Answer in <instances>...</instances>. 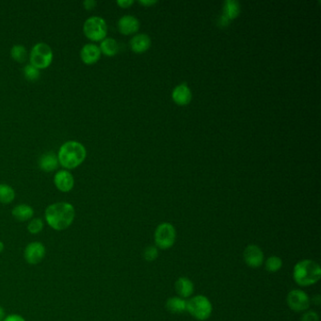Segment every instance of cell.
I'll return each instance as SVG.
<instances>
[{
	"label": "cell",
	"mask_w": 321,
	"mask_h": 321,
	"mask_svg": "<svg viewBox=\"0 0 321 321\" xmlns=\"http://www.w3.org/2000/svg\"><path fill=\"white\" fill-rule=\"evenodd\" d=\"M144 259L148 262H153L158 256V250L155 246H148L143 252Z\"/></svg>",
	"instance_id": "obj_27"
},
{
	"label": "cell",
	"mask_w": 321,
	"mask_h": 321,
	"mask_svg": "<svg viewBox=\"0 0 321 321\" xmlns=\"http://www.w3.org/2000/svg\"><path fill=\"white\" fill-rule=\"evenodd\" d=\"M175 289L180 298H190L193 294L194 285L192 281L186 277H180L175 283Z\"/></svg>",
	"instance_id": "obj_19"
},
{
	"label": "cell",
	"mask_w": 321,
	"mask_h": 321,
	"mask_svg": "<svg viewBox=\"0 0 321 321\" xmlns=\"http://www.w3.org/2000/svg\"><path fill=\"white\" fill-rule=\"evenodd\" d=\"M83 33L93 42H101L108 33V25L105 20L98 16H92L87 19L83 25Z\"/></svg>",
	"instance_id": "obj_6"
},
{
	"label": "cell",
	"mask_w": 321,
	"mask_h": 321,
	"mask_svg": "<svg viewBox=\"0 0 321 321\" xmlns=\"http://www.w3.org/2000/svg\"><path fill=\"white\" fill-rule=\"evenodd\" d=\"M101 54H104L105 56H115L119 51V44L117 41L112 38H105L103 41H101V44L99 46Z\"/></svg>",
	"instance_id": "obj_20"
},
{
	"label": "cell",
	"mask_w": 321,
	"mask_h": 321,
	"mask_svg": "<svg viewBox=\"0 0 321 321\" xmlns=\"http://www.w3.org/2000/svg\"><path fill=\"white\" fill-rule=\"evenodd\" d=\"M28 51L25 48L24 45L22 44H15L13 45L11 49V57L13 58V61H15L19 63H23L28 59Z\"/></svg>",
	"instance_id": "obj_23"
},
{
	"label": "cell",
	"mask_w": 321,
	"mask_h": 321,
	"mask_svg": "<svg viewBox=\"0 0 321 321\" xmlns=\"http://www.w3.org/2000/svg\"><path fill=\"white\" fill-rule=\"evenodd\" d=\"M3 321H25V319L22 315L13 314V315L6 316V317L3 319Z\"/></svg>",
	"instance_id": "obj_30"
},
{
	"label": "cell",
	"mask_w": 321,
	"mask_h": 321,
	"mask_svg": "<svg viewBox=\"0 0 321 321\" xmlns=\"http://www.w3.org/2000/svg\"><path fill=\"white\" fill-rule=\"evenodd\" d=\"M23 72H24V75H25V78L29 81H31V82L38 81L40 78V75H41L40 70L35 68L31 64L25 65Z\"/></svg>",
	"instance_id": "obj_26"
},
{
	"label": "cell",
	"mask_w": 321,
	"mask_h": 321,
	"mask_svg": "<svg viewBox=\"0 0 321 321\" xmlns=\"http://www.w3.org/2000/svg\"><path fill=\"white\" fill-rule=\"evenodd\" d=\"M4 318H5V310L0 306V321H3Z\"/></svg>",
	"instance_id": "obj_33"
},
{
	"label": "cell",
	"mask_w": 321,
	"mask_h": 321,
	"mask_svg": "<svg viewBox=\"0 0 321 321\" xmlns=\"http://www.w3.org/2000/svg\"><path fill=\"white\" fill-rule=\"evenodd\" d=\"M151 45V39L146 34H137L130 40L131 49L135 53H142Z\"/></svg>",
	"instance_id": "obj_18"
},
{
	"label": "cell",
	"mask_w": 321,
	"mask_h": 321,
	"mask_svg": "<svg viewBox=\"0 0 321 321\" xmlns=\"http://www.w3.org/2000/svg\"><path fill=\"white\" fill-rule=\"evenodd\" d=\"M140 3L142 5H145V6H151V5H154L156 3L155 0H140Z\"/></svg>",
	"instance_id": "obj_32"
},
{
	"label": "cell",
	"mask_w": 321,
	"mask_h": 321,
	"mask_svg": "<svg viewBox=\"0 0 321 321\" xmlns=\"http://www.w3.org/2000/svg\"><path fill=\"white\" fill-rule=\"evenodd\" d=\"M212 310L213 307L208 298L203 295L193 297L186 302V311L198 320L204 321L209 318Z\"/></svg>",
	"instance_id": "obj_5"
},
{
	"label": "cell",
	"mask_w": 321,
	"mask_h": 321,
	"mask_svg": "<svg viewBox=\"0 0 321 321\" xmlns=\"http://www.w3.org/2000/svg\"><path fill=\"white\" fill-rule=\"evenodd\" d=\"M59 159L57 154L54 153L43 154L39 158V167L45 173H52L59 167Z\"/></svg>",
	"instance_id": "obj_16"
},
{
	"label": "cell",
	"mask_w": 321,
	"mask_h": 321,
	"mask_svg": "<svg viewBox=\"0 0 321 321\" xmlns=\"http://www.w3.org/2000/svg\"><path fill=\"white\" fill-rule=\"evenodd\" d=\"M244 261L249 266L256 269L264 262V253L256 245H249L243 253Z\"/></svg>",
	"instance_id": "obj_10"
},
{
	"label": "cell",
	"mask_w": 321,
	"mask_h": 321,
	"mask_svg": "<svg viewBox=\"0 0 321 321\" xmlns=\"http://www.w3.org/2000/svg\"><path fill=\"white\" fill-rule=\"evenodd\" d=\"M53 51L45 43H38L32 47L30 54V62L38 70L48 68L53 62Z\"/></svg>",
	"instance_id": "obj_4"
},
{
	"label": "cell",
	"mask_w": 321,
	"mask_h": 321,
	"mask_svg": "<svg viewBox=\"0 0 321 321\" xmlns=\"http://www.w3.org/2000/svg\"><path fill=\"white\" fill-rule=\"evenodd\" d=\"M59 163L64 170H73L81 166L85 161L87 150L85 146L76 141H68L64 142L59 149L57 154Z\"/></svg>",
	"instance_id": "obj_2"
},
{
	"label": "cell",
	"mask_w": 321,
	"mask_h": 321,
	"mask_svg": "<svg viewBox=\"0 0 321 321\" xmlns=\"http://www.w3.org/2000/svg\"><path fill=\"white\" fill-rule=\"evenodd\" d=\"M133 0H118L117 4L121 8H128L133 4Z\"/></svg>",
	"instance_id": "obj_31"
},
{
	"label": "cell",
	"mask_w": 321,
	"mask_h": 321,
	"mask_svg": "<svg viewBox=\"0 0 321 321\" xmlns=\"http://www.w3.org/2000/svg\"><path fill=\"white\" fill-rule=\"evenodd\" d=\"M44 227V223L42 219L36 218V219H32L30 221V223L28 224V231L31 235H38L39 233H41Z\"/></svg>",
	"instance_id": "obj_25"
},
{
	"label": "cell",
	"mask_w": 321,
	"mask_h": 321,
	"mask_svg": "<svg viewBox=\"0 0 321 321\" xmlns=\"http://www.w3.org/2000/svg\"><path fill=\"white\" fill-rule=\"evenodd\" d=\"M166 307L173 314H182L186 311V301L180 297H173L168 300Z\"/></svg>",
	"instance_id": "obj_21"
},
{
	"label": "cell",
	"mask_w": 321,
	"mask_h": 321,
	"mask_svg": "<svg viewBox=\"0 0 321 321\" xmlns=\"http://www.w3.org/2000/svg\"><path fill=\"white\" fill-rule=\"evenodd\" d=\"M176 239V230L173 224L163 223L159 224L154 232V242L162 250H167L173 246Z\"/></svg>",
	"instance_id": "obj_7"
},
{
	"label": "cell",
	"mask_w": 321,
	"mask_h": 321,
	"mask_svg": "<svg viewBox=\"0 0 321 321\" xmlns=\"http://www.w3.org/2000/svg\"><path fill=\"white\" fill-rule=\"evenodd\" d=\"M101 51L98 45L94 43H87L81 50V59L87 65H93L101 58Z\"/></svg>",
	"instance_id": "obj_13"
},
{
	"label": "cell",
	"mask_w": 321,
	"mask_h": 321,
	"mask_svg": "<svg viewBox=\"0 0 321 321\" xmlns=\"http://www.w3.org/2000/svg\"><path fill=\"white\" fill-rule=\"evenodd\" d=\"M313 302L315 303L316 305H319L320 303V296L319 295H316V296L313 297Z\"/></svg>",
	"instance_id": "obj_34"
},
{
	"label": "cell",
	"mask_w": 321,
	"mask_h": 321,
	"mask_svg": "<svg viewBox=\"0 0 321 321\" xmlns=\"http://www.w3.org/2000/svg\"><path fill=\"white\" fill-rule=\"evenodd\" d=\"M44 218L51 228L55 231H64L74 223L75 209L73 204L59 202L46 207Z\"/></svg>",
	"instance_id": "obj_1"
},
{
	"label": "cell",
	"mask_w": 321,
	"mask_h": 321,
	"mask_svg": "<svg viewBox=\"0 0 321 321\" xmlns=\"http://www.w3.org/2000/svg\"><path fill=\"white\" fill-rule=\"evenodd\" d=\"M46 254V249L42 242L34 241L29 243L24 251V258L30 265H38Z\"/></svg>",
	"instance_id": "obj_8"
},
{
	"label": "cell",
	"mask_w": 321,
	"mask_h": 321,
	"mask_svg": "<svg viewBox=\"0 0 321 321\" xmlns=\"http://www.w3.org/2000/svg\"><path fill=\"white\" fill-rule=\"evenodd\" d=\"M172 97L177 105H188L192 101V91L186 84L182 83L173 89Z\"/></svg>",
	"instance_id": "obj_15"
},
{
	"label": "cell",
	"mask_w": 321,
	"mask_h": 321,
	"mask_svg": "<svg viewBox=\"0 0 321 321\" xmlns=\"http://www.w3.org/2000/svg\"><path fill=\"white\" fill-rule=\"evenodd\" d=\"M118 29L124 35L133 34L140 29V22L133 15H124L118 21Z\"/></svg>",
	"instance_id": "obj_14"
},
{
	"label": "cell",
	"mask_w": 321,
	"mask_h": 321,
	"mask_svg": "<svg viewBox=\"0 0 321 321\" xmlns=\"http://www.w3.org/2000/svg\"><path fill=\"white\" fill-rule=\"evenodd\" d=\"M301 321H319V316L314 311H309L303 314Z\"/></svg>",
	"instance_id": "obj_28"
},
{
	"label": "cell",
	"mask_w": 321,
	"mask_h": 321,
	"mask_svg": "<svg viewBox=\"0 0 321 321\" xmlns=\"http://www.w3.org/2000/svg\"><path fill=\"white\" fill-rule=\"evenodd\" d=\"M15 199V192L11 185L0 184V203L9 204L13 203Z\"/></svg>",
	"instance_id": "obj_22"
},
{
	"label": "cell",
	"mask_w": 321,
	"mask_h": 321,
	"mask_svg": "<svg viewBox=\"0 0 321 321\" xmlns=\"http://www.w3.org/2000/svg\"><path fill=\"white\" fill-rule=\"evenodd\" d=\"M96 5H97V2H96L95 0H85V1L83 2L84 9L87 10V11L93 10V9L96 7Z\"/></svg>",
	"instance_id": "obj_29"
},
{
	"label": "cell",
	"mask_w": 321,
	"mask_h": 321,
	"mask_svg": "<svg viewBox=\"0 0 321 321\" xmlns=\"http://www.w3.org/2000/svg\"><path fill=\"white\" fill-rule=\"evenodd\" d=\"M4 248H5V246H4V243H3L2 241L0 240V253H3Z\"/></svg>",
	"instance_id": "obj_35"
},
{
	"label": "cell",
	"mask_w": 321,
	"mask_h": 321,
	"mask_svg": "<svg viewBox=\"0 0 321 321\" xmlns=\"http://www.w3.org/2000/svg\"><path fill=\"white\" fill-rule=\"evenodd\" d=\"M283 266V261L279 256H271L265 261V270L270 272H277Z\"/></svg>",
	"instance_id": "obj_24"
},
{
	"label": "cell",
	"mask_w": 321,
	"mask_h": 321,
	"mask_svg": "<svg viewBox=\"0 0 321 321\" xmlns=\"http://www.w3.org/2000/svg\"><path fill=\"white\" fill-rule=\"evenodd\" d=\"M320 277V266L314 260H302L294 266L293 278L301 286H310L316 284Z\"/></svg>",
	"instance_id": "obj_3"
},
{
	"label": "cell",
	"mask_w": 321,
	"mask_h": 321,
	"mask_svg": "<svg viewBox=\"0 0 321 321\" xmlns=\"http://www.w3.org/2000/svg\"><path fill=\"white\" fill-rule=\"evenodd\" d=\"M286 302L289 308L295 312L306 311L311 303L308 295L304 291L299 289L290 291L286 298Z\"/></svg>",
	"instance_id": "obj_9"
},
{
	"label": "cell",
	"mask_w": 321,
	"mask_h": 321,
	"mask_svg": "<svg viewBox=\"0 0 321 321\" xmlns=\"http://www.w3.org/2000/svg\"><path fill=\"white\" fill-rule=\"evenodd\" d=\"M12 214L18 222H29L34 216V209L29 204H18L13 207Z\"/></svg>",
	"instance_id": "obj_17"
},
{
	"label": "cell",
	"mask_w": 321,
	"mask_h": 321,
	"mask_svg": "<svg viewBox=\"0 0 321 321\" xmlns=\"http://www.w3.org/2000/svg\"><path fill=\"white\" fill-rule=\"evenodd\" d=\"M240 13V5L235 0H226L223 3V13L220 18V25L225 26L229 24L230 20H233L238 16Z\"/></svg>",
	"instance_id": "obj_12"
},
{
	"label": "cell",
	"mask_w": 321,
	"mask_h": 321,
	"mask_svg": "<svg viewBox=\"0 0 321 321\" xmlns=\"http://www.w3.org/2000/svg\"><path fill=\"white\" fill-rule=\"evenodd\" d=\"M54 184L60 192H70L74 189V176L67 170L59 171L54 176Z\"/></svg>",
	"instance_id": "obj_11"
}]
</instances>
